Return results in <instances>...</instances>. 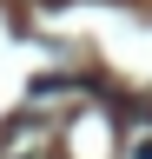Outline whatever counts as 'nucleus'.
<instances>
[{
  "label": "nucleus",
  "instance_id": "1",
  "mask_svg": "<svg viewBox=\"0 0 152 159\" xmlns=\"http://www.w3.org/2000/svg\"><path fill=\"white\" fill-rule=\"evenodd\" d=\"M132 159H152V139H139V146H132Z\"/></svg>",
  "mask_w": 152,
  "mask_h": 159
}]
</instances>
